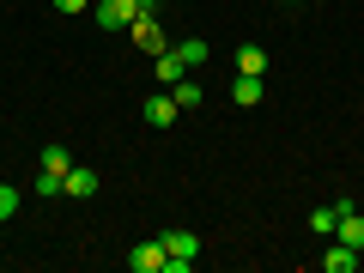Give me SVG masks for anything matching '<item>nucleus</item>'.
I'll return each instance as SVG.
<instances>
[{"label":"nucleus","instance_id":"nucleus-1","mask_svg":"<svg viewBox=\"0 0 364 273\" xmlns=\"http://www.w3.org/2000/svg\"><path fill=\"white\" fill-rule=\"evenodd\" d=\"M152 6H158V0H91V18H97L104 31H128L134 18L152 13Z\"/></svg>","mask_w":364,"mask_h":273},{"label":"nucleus","instance_id":"nucleus-2","mask_svg":"<svg viewBox=\"0 0 364 273\" xmlns=\"http://www.w3.org/2000/svg\"><path fill=\"white\" fill-rule=\"evenodd\" d=\"M158 243H164V273H188L195 267V255H200V237L195 231H158Z\"/></svg>","mask_w":364,"mask_h":273},{"label":"nucleus","instance_id":"nucleus-3","mask_svg":"<svg viewBox=\"0 0 364 273\" xmlns=\"http://www.w3.org/2000/svg\"><path fill=\"white\" fill-rule=\"evenodd\" d=\"M164 243H158V237H146V243H134V255H128V267L134 273H164Z\"/></svg>","mask_w":364,"mask_h":273},{"label":"nucleus","instance_id":"nucleus-4","mask_svg":"<svg viewBox=\"0 0 364 273\" xmlns=\"http://www.w3.org/2000/svg\"><path fill=\"white\" fill-rule=\"evenodd\" d=\"M322 267H328V273H358V267H364V249H352V243H340V237H334L328 255H322Z\"/></svg>","mask_w":364,"mask_h":273},{"label":"nucleus","instance_id":"nucleus-5","mask_svg":"<svg viewBox=\"0 0 364 273\" xmlns=\"http://www.w3.org/2000/svg\"><path fill=\"white\" fill-rule=\"evenodd\" d=\"M140 109H146V122H152V128H170V122H176V91H170V85H164V91H152Z\"/></svg>","mask_w":364,"mask_h":273},{"label":"nucleus","instance_id":"nucleus-6","mask_svg":"<svg viewBox=\"0 0 364 273\" xmlns=\"http://www.w3.org/2000/svg\"><path fill=\"white\" fill-rule=\"evenodd\" d=\"M334 237H340V243H352V249H364V213L352 207V200H340V225H334Z\"/></svg>","mask_w":364,"mask_h":273},{"label":"nucleus","instance_id":"nucleus-7","mask_svg":"<svg viewBox=\"0 0 364 273\" xmlns=\"http://www.w3.org/2000/svg\"><path fill=\"white\" fill-rule=\"evenodd\" d=\"M134 43H140L146 55H164V49H170V43H164V31H158V18H152V13H140V18H134Z\"/></svg>","mask_w":364,"mask_h":273},{"label":"nucleus","instance_id":"nucleus-8","mask_svg":"<svg viewBox=\"0 0 364 273\" xmlns=\"http://www.w3.org/2000/svg\"><path fill=\"white\" fill-rule=\"evenodd\" d=\"M61 195H79V200H91V195H97V170H67V176H61Z\"/></svg>","mask_w":364,"mask_h":273},{"label":"nucleus","instance_id":"nucleus-9","mask_svg":"<svg viewBox=\"0 0 364 273\" xmlns=\"http://www.w3.org/2000/svg\"><path fill=\"white\" fill-rule=\"evenodd\" d=\"M182 73H188V61H182V49H176V43H170V49L158 55V85H176Z\"/></svg>","mask_w":364,"mask_h":273},{"label":"nucleus","instance_id":"nucleus-10","mask_svg":"<svg viewBox=\"0 0 364 273\" xmlns=\"http://www.w3.org/2000/svg\"><path fill=\"white\" fill-rule=\"evenodd\" d=\"M231 61H237V73H255V79L267 73V49H261V43H243V49H237Z\"/></svg>","mask_w":364,"mask_h":273},{"label":"nucleus","instance_id":"nucleus-11","mask_svg":"<svg viewBox=\"0 0 364 273\" xmlns=\"http://www.w3.org/2000/svg\"><path fill=\"white\" fill-rule=\"evenodd\" d=\"M231 104H243V109H255V104H261V79H255V73H237V85H231Z\"/></svg>","mask_w":364,"mask_h":273},{"label":"nucleus","instance_id":"nucleus-12","mask_svg":"<svg viewBox=\"0 0 364 273\" xmlns=\"http://www.w3.org/2000/svg\"><path fill=\"white\" fill-rule=\"evenodd\" d=\"M37 164H43V170H55V176H67V170H73V152H67V146H43Z\"/></svg>","mask_w":364,"mask_h":273},{"label":"nucleus","instance_id":"nucleus-13","mask_svg":"<svg viewBox=\"0 0 364 273\" xmlns=\"http://www.w3.org/2000/svg\"><path fill=\"white\" fill-rule=\"evenodd\" d=\"M334 225H340V200H334V207H316V213H310V231H316V237H334Z\"/></svg>","mask_w":364,"mask_h":273},{"label":"nucleus","instance_id":"nucleus-14","mask_svg":"<svg viewBox=\"0 0 364 273\" xmlns=\"http://www.w3.org/2000/svg\"><path fill=\"white\" fill-rule=\"evenodd\" d=\"M170 91H176V109H195L200 104V85H195V79H176Z\"/></svg>","mask_w":364,"mask_h":273},{"label":"nucleus","instance_id":"nucleus-15","mask_svg":"<svg viewBox=\"0 0 364 273\" xmlns=\"http://www.w3.org/2000/svg\"><path fill=\"white\" fill-rule=\"evenodd\" d=\"M13 213H18V188H13V182H0V225L13 219Z\"/></svg>","mask_w":364,"mask_h":273},{"label":"nucleus","instance_id":"nucleus-16","mask_svg":"<svg viewBox=\"0 0 364 273\" xmlns=\"http://www.w3.org/2000/svg\"><path fill=\"white\" fill-rule=\"evenodd\" d=\"M37 195H43V200L61 195V176H55V170H37Z\"/></svg>","mask_w":364,"mask_h":273},{"label":"nucleus","instance_id":"nucleus-17","mask_svg":"<svg viewBox=\"0 0 364 273\" xmlns=\"http://www.w3.org/2000/svg\"><path fill=\"white\" fill-rule=\"evenodd\" d=\"M55 13H91V0H55Z\"/></svg>","mask_w":364,"mask_h":273}]
</instances>
